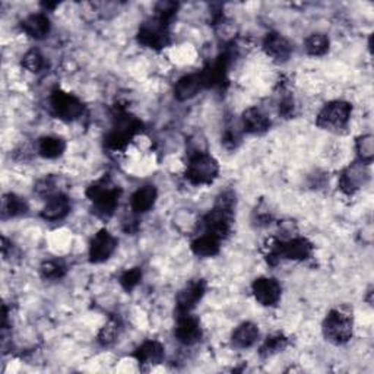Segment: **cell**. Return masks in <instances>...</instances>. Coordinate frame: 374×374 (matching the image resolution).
<instances>
[{"mask_svg": "<svg viewBox=\"0 0 374 374\" xmlns=\"http://www.w3.org/2000/svg\"><path fill=\"white\" fill-rule=\"evenodd\" d=\"M177 8L179 5L174 2H161L157 5V20H160L161 22H164L165 25H168L176 17L177 13Z\"/></svg>", "mask_w": 374, "mask_h": 374, "instance_id": "4dcf8cb0", "label": "cell"}, {"mask_svg": "<svg viewBox=\"0 0 374 374\" xmlns=\"http://www.w3.org/2000/svg\"><path fill=\"white\" fill-rule=\"evenodd\" d=\"M357 152L361 163L370 164L374 158V137L371 135H363L357 139Z\"/></svg>", "mask_w": 374, "mask_h": 374, "instance_id": "4316f807", "label": "cell"}, {"mask_svg": "<svg viewBox=\"0 0 374 374\" xmlns=\"http://www.w3.org/2000/svg\"><path fill=\"white\" fill-rule=\"evenodd\" d=\"M288 345V339L284 335H272L269 336L267 341H264V344L260 348V355L263 357H269L274 355L276 352H280L283 350H285Z\"/></svg>", "mask_w": 374, "mask_h": 374, "instance_id": "83f0119b", "label": "cell"}, {"mask_svg": "<svg viewBox=\"0 0 374 374\" xmlns=\"http://www.w3.org/2000/svg\"><path fill=\"white\" fill-rule=\"evenodd\" d=\"M117 335H119V323L117 320H110L101 329L98 335V341L103 345H110L112 342L116 341Z\"/></svg>", "mask_w": 374, "mask_h": 374, "instance_id": "1f68e13d", "label": "cell"}, {"mask_svg": "<svg viewBox=\"0 0 374 374\" xmlns=\"http://www.w3.org/2000/svg\"><path fill=\"white\" fill-rule=\"evenodd\" d=\"M66 144L65 140L57 136H44L38 142V154L43 158L54 160L59 158L61 154L65 152Z\"/></svg>", "mask_w": 374, "mask_h": 374, "instance_id": "603a6c76", "label": "cell"}, {"mask_svg": "<svg viewBox=\"0 0 374 374\" xmlns=\"http://www.w3.org/2000/svg\"><path fill=\"white\" fill-rule=\"evenodd\" d=\"M257 338H259V327L252 322H246L241 323L237 329L232 332L231 341L234 347L244 350L255 345Z\"/></svg>", "mask_w": 374, "mask_h": 374, "instance_id": "ffe728a7", "label": "cell"}, {"mask_svg": "<svg viewBox=\"0 0 374 374\" xmlns=\"http://www.w3.org/2000/svg\"><path fill=\"white\" fill-rule=\"evenodd\" d=\"M70 211V200L66 195L57 193L54 196H50L47 200L45 207L41 211V216L47 221H59L63 220V218L69 214Z\"/></svg>", "mask_w": 374, "mask_h": 374, "instance_id": "ac0fdd59", "label": "cell"}, {"mask_svg": "<svg viewBox=\"0 0 374 374\" xmlns=\"http://www.w3.org/2000/svg\"><path fill=\"white\" fill-rule=\"evenodd\" d=\"M139 364H158L164 358V347L158 341H147L135 351Z\"/></svg>", "mask_w": 374, "mask_h": 374, "instance_id": "7402d4cb", "label": "cell"}, {"mask_svg": "<svg viewBox=\"0 0 374 374\" xmlns=\"http://www.w3.org/2000/svg\"><path fill=\"white\" fill-rule=\"evenodd\" d=\"M366 165L367 164L364 163H354L347 170H344V173H342L341 180H339V187L347 195L355 193L358 189H361V187L367 183L368 171Z\"/></svg>", "mask_w": 374, "mask_h": 374, "instance_id": "4fadbf2b", "label": "cell"}, {"mask_svg": "<svg viewBox=\"0 0 374 374\" xmlns=\"http://www.w3.org/2000/svg\"><path fill=\"white\" fill-rule=\"evenodd\" d=\"M313 255V244L307 239L295 237L287 241H276L268 253V260H279V259H288V260H306Z\"/></svg>", "mask_w": 374, "mask_h": 374, "instance_id": "8992f818", "label": "cell"}, {"mask_svg": "<svg viewBox=\"0 0 374 374\" xmlns=\"http://www.w3.org/2000/svg\"><path fill=\"white\" fill-rule=\"evenodd\" d=\"M66 274V264L61 260H47L41 264V275L44 279H60Z\"/></svg>", "mask_w": 374, "mask_h": 374, "instance_id": "f1b7e54d", "label": "cell"}, {"mask_svg": "<svg viewBox=\"0 0 374 374\" xmlns=\"http://www.w3.org/2000/svg\"><path fill=\"white\" fill-rule=\"evenodd\" d=\"M50 104H52L53 114L57 119L66 120V121H70V120L81 117L82 113H84L82 101L77 97L72 96V94L65 92L61 89H56L52 94Z\"/></svg>", "mask_w": 374, "mask_h": 374, "instance_id": "ba28073f", "label": "cell"}, {"mask_svg": "<svg viewBox=\"0 0 374 374\" xmlns=\"http://www.w3.org/2000/svg\"><path fill=\"white\" fill-rule=\"evenodd\" d=\"M27 212H28V204H27V200L22 199L21 196L9 193L3 197V202H2V216L3 218L21 216Z\"/></svg>", "mask_w": 374, "mask_h": 374, "instance_id": "d4e9b609", "label": "cell"}, {"mask_svg": "<svg viewBox=\"0 0 374 374\" xmlns=\"http://www.w3.org/2000/svg\"><path fill=\"white\" fill-rule=\"evenodd\" d=\"M263 50L275 60H287L292 53V45L284 36L269 33L263 40Z\"/></svg>", "mask_w": 374, "mask_h": 374, "instance_id": "e0dca14e", "label": "cell"}, {"mask_svg": "<svg viewBox=\"0 0 374 374\" xmlns=\"http://www.w3.org/2000/svg\"><path fill=\"white\" fill-rule=\"evenodd\" d=\"M120 195L121 190L119 187L105 177L91 184L87 190V196L94 205V212L101 218H108L114 214Z\"/></svg>", "mask_w": 374, "mask_h": 374, "instance_id": "7a4b0ae2", "label": "cell"}, {"mask_svg": "<svg viewBox=\"0 0 374 374\" xmlns=\"http://www.w3.org/2000/svg\"><path fill=\"white\" fill-rule=\"evenodd\" d=\"M207 284L204 279H193L187 284L177 295V308L179 313H190L196 304L205 295Z\"/></svg>", "mask_w": 374, "mask_h": 374, "instance_id": "8fae6325", "label": "cell"}, {"mask_svg": "<svg viewBox=\"0 0 374 374\" xmlns=\"http://www.w3.org/2000/svg\"><path fill=\"white\" fill-rule=\"evenodd\" d=\"M351 117V105L345 101L327 103L317 114L316 123L322 129L338 130L345 128Z\"/></svg>", "mask_w": 374, "mask_h": 374, "instance_id": "52a82bcc", "label": "cell"}, {"mask_svg": "<svg viewBox=\"0 0 374 374\" xmlns=\"http://www.w3.org/2000/svg\"><path fill=\"white\" fill-rule=\"evenodd\" d=\"M241 123H243L244 132L252 133V135L267 133L271 128L269 117L267 114H263L256 107L247 108V110L243 113Z\"/></svg>", "mask_w": 374, "mask_h": 374, "instance_id": "2e32d148", "label": "cell"}, {"mask_svg": "<svg viewBox=\"0 0 374 374\" xmlns=\"http://www.w3.org/2000/svg\"><path fill=\"white\" fill-rule=\"evenodd\" d=\"M142 130V123L135 116L126 112H117L114 117V126L105 137V145L113 151H120L128 147L133 136Z\"/></svg>", "mask_w": 374, "mask_h": 374, "instance_id": "277c9868", "label": "cell"}, {"mask_svg": "<svg viewBox=\"0 0 374 374\" xmlns=\"http://www.w3.org/2000/svg\"><path fill=\"white\" fill-rule=\"evenodd\" d=\"M252 290L255 299L264 307L275 306L280 299V285L274 278H257Z\"/></svg>", "mask_w": 374, "mask_h": 374, "instance_id": "5bb4252c", "label": "cell"}, {"mask_svg": "<svg viewBox=\"0 0 374 374\" xmlns=\"http://www.w3.org/2000/svg\"><path fill=\"white\" fill-rule=\"evenodd\" d=\"M234 204H236V199H234L231 192H225L218 196L216 205L204 218L207 234H211L218 240H223L228 236L231 231Z\"/></svg>", "mask_w": 374, "mask_h": 374, "instance_id": "6da1fadb", "label": "cell"}, {"mask_svg": "<svg viewBox=\"0 0 374 374\" xmlns=\"http://www.w3.org/2000/svg\"><path fill=\"white\" fill-rule=\"evenodd\" d=\"M177 341L183 345H193L202 338L200 323L190 313H180L174 329Z\"/></svg>", "mask_w": 374, "mask_h": 374, "instance_id": "7c38bea8", "label": "cell"}, {"mask_svg": "<svg viewBox=\"0 0 374 374\" xmlns=\"http://www.w3.org/2000/svg\"><path fill=\"white\" fill-rule=\"evenodd\" d=\"M22 29L31 38L41 40L50 33V20L44 13H33L22 21Z\"/></svg>", "mask_w": 374, "mask_h": 374, "instance_id": "d6986e66", "label": "cell"}, {"mask_svg": "<svg viewBox=\"0 0 374 374\" xmlns=\"http://www.w3.org/2000/svg\"><path fill=\"white\" fill-rule=\"evenodd\" d=\"M157 196L158 193H157V189H155V186L147 184L133 193L132 200H130V207L137 214L148 212L155 205Z\"/></svg>", "mask_w": 374, "mask_h": 374, "instance_id": "44dd1931", "label": "cell"}, {"mask_svg": "<svg viewBox=\"0 0 374 374\" xmlns=\"http://www.w3.org/2000/svg\"><path fill=\"white\" fill-rule=\"evenodd\" d=\"M117 247V240L107 230H100L89 244V260L92 263H103L112 257Z\"/></svg>", "mask_w": 374, "mask_h": 374, "instance_id": "30bf717a", "label": "cell"}, {"mask_svg": "<svg viewBox=\"0 0 374 374\" xmlns=\"http://www.w3.org/2000/svg\"><path fill=\"white\" fill-rule=\"evenodd\" d=\"M192 250L195 255L202 257H211L220 253V240L211 236V234H205L200 236L192 243Z\"/></svg>", "mask_w": 374, "mask_h": 374, "instance_id": "cb8c5ba5", "label": "cell"}, {"mask_svg": "<svg viewBox=\"0 0 374 374\" xmlns=\"http://www.w3.org/2000/svg\"><path fill=\"white\" fill-rule=\"evenodd\" d=\"M137 41L145 47H149V49L155 50L164 49V47L170 43L168 25H165L157 18L151 20L149 22H145L139 29Z\"/></svg>", "mask_w": 374, "mask_h": 374, "instance_id": "9c48e42d", "label": "cell"}, {"mask_svg": "<svg viewBox=\"0 0 374 374\" xmlns=\"http://www.w3.org/2000/svg\"><path fill=\"white\" fill-rule=\"evenodd\" d=\"M205 88L204 80H202L200 72L192 73V75H186L180 77L179 82L174 87V97L179 101H187L193 97H196L199 91Z\"/></svg>", "mask_w": 374, "mask_h": 374, "instance_id": "9a60e30c", "label": "cell"}, {"mask_svg": "<svg viewBox=\"0 0 374 374\" xmlns=\"http://www.w3.org/2000/svg\"><path fill=\"white\" fill-rule=\"evenodd\" d=\"M22 65L25 69H28L29 72H41L45 66V60L43 57V54L37 50H29L24 59H22Z\"/></svg>", "mask_w": 374, "mask_h": 374, "instance_id": "f546056e", "label": "cell"}, {"mask_svg": "<svg viewBox=\"0 0 374 374\" xmlns=\"http://www.w3.org/2000/svg\"><path fill=\"white\" fill-rule=\"evenodd\" d=\"M140 279H142V271L139 268H132L120 276V284L124 290L130 291L140 283Z\"/></svg>", "mask_w": 374, "mask_h": 374, "instance_id": "d6a6232c", "label": "cell"}, {"mask_svg": "<svg viewBox=\"0 0 374 374\" xmlns=\"http://www.w3.org/2000/svg\"><path fill=\"white\" fill-rule=\"evenodd\" d=\"M326 339L335 345H342L352 336V316L344 310H332L323 323Z\"/></svg>", "mask_w": 374, "mask_h": 374, "instance_id": "5b68a950", "label": "cell"}, {"mask_svg": "<svg viewBox=\"0 0 374 374\" xmlns=\"http://www.w3.org/2000/svg\"><path fill=\"white\" fill-rule=\"evenodd\" d=\"M329 38L324 34H311L307 40H306V50L310 56H323L329 50Z\"/></svg>", "mask_w": 374, "mask_h": 374, "instance_id": "484cf974", "label": "cell"}, {"mask_svg": "<svg viewBox=\"0 0 374 374\" xmlns=\"http://www.w3.org/2000/svg\"><path fill=\"white\" fill-rule=\"evenodd\" d=\"M218 173H220V165L209 154L205 151L190 154L186 168V180L190 184H211L218 177Z\"/></svg>", "mask_w": 374, "mask_h": 374, "instance_id": "3957f363", "label": "cell"}]
</instances>
